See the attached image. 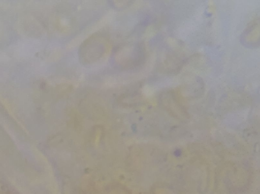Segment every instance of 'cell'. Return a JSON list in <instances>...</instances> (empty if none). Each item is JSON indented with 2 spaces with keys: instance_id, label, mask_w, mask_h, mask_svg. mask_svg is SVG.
<instances>
[{
  "instance_id": "obj_1",
  "label": "cell",
  "mask_w": 260,
  "mask_h": 194,
  "mask_svg": "<svg viewBox=\"0 0 260 194\" xmlns=\"http://www.w3.org/2000/svg\"><path fill=\"white\" fill-rule=\"evenodd\" d=\"M241 40L248 47H254L259 43V21L253 22L243 32Z\"/></svg>"
},
{
  "instance_id": "obj_2",
  "label": "cell",
  "mask_w": 260,
  "mask_h": 194,
  "mask_svg": "<svg viewBox=\"0 0 260 194\" xmlns=\"http://www.w3.org/2000/svg\"><path fill=\"white\" fill-rule=\"evenodd\" d=\"M102 194H131L127 188L123 185L113 183L107 185Z\"/></svg>"
}]
</instances>
